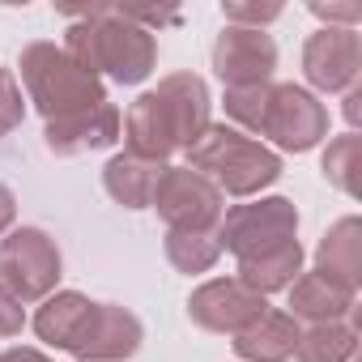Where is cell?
Masks as SVG:
<instances>
[{
    "instance_id": "cell-1",
    "label": "cell",
    "mask_w": 362,
    "mask_h": 362,
    "mask_svg": "<svg viewBox=\"0 0 362 362\" xmlns=\"http://www.w3.org/2000/svg\"><path fill=\"white\" fill-rule=\"evenodd\" d=\"M73 26L64 35V52L86 73H107L119 86H141L158 64L153 30H141L119 13V5H94V9H69Z\"/></svg>"
},
{
    "instance_id": "cell-2",
    "label": "cell",
    "mask_w": 362,
    "mask_h": 362,
    "mask_svg": "<svg viewBox=\"0 0 362 362\" xmlns=\"http://www.w3.org/2000/svg\"><path fill=\"white\" fill-rule=\"evenodd\" d=\"M188 170L205 175L222 197H256L281 179V153L230 124H209L188 149Z\"/></svg>"
},
{
    "instance_id": "cell-3",
    "label": "cell",
    "mask_w": 362,
    "mask_h": 362,
    "mask_svg": "<svg viewBox=\"0 0 362 362\" xmlns=\"http://www.w3.org/2000/svg\"><path fill=\"white\" fill-rule=\"evenodd\" d=\"M18 69H22L26 98L35 103V111L43 119H64V115H77V111H90V107L107 103L103 77L86 73L56 43H26Z\"/></svg>"
},
{
    "instance_id": "cell-4",
    "label": "cell",
    "mask_w": 362,
    "mask_h": 362,
    "mask_svg": "<svg viewBox=\"0 0 362 362\" xmlns=\"http://www.w3.org/2000/svg\"><path fill=\"white\" fill-rule=\"evenodd\" d=\"M252 132L269 136L286 153H307V149H315L328 136V111H324V103L311 90H303L294 81H281V86L269 81Z\"/></svg>"
},
{
    "instance_id": "cell-5",
    "label": "cell",
    "mask_w": 362,
    "mask_h": 362,
    "mask_svg": "<svg viewBox=\"0 0 362 362\" xmlns=\"http://www.w3.org/2000/svg\"><path fill=\"white\" fill-rule=\"evenodd\" d=\"M149 209H158L166 230H179V235H218V222L226 214L222 192L188 166H162Z\"/></svg>"
},
{
    "instance_id": "cell-6",
    "label": "cell",
    "mask_w": 362,
    "mask_h": 362,
    "mask_svg": "<svg viewBox=\"0 0 362 362\" xmlns=\"http://www.w3.org/2000/svg\"><path fill=\"white\" fill-rule=\"evenodd\" d=\"M60 281V247L39 226H18L0 239V286L18 303H43Z\"/></svg>"
},
{
    "instance_id": "cell-7",
    "label": "cell",
    "mask_w": 362,
    "mask_h": 362,
    "mask_svg": "<svg viewBox=\"0 0 362 362\" xmlns=\"http://www.w3.org/2000/svg\"><path fill=\"white\" fill-rule=\"evenodd\" d=\"M286 239H298V209L286 197H260V201L235 205L218 222V243L235 260L256 256L264 247H277Z\"/></svg>"
},
{
    "instance_id": "cell-8",
    "label": "cell",
    "mask_w": 362,
    "mask_h": 362,
    "mask_svg": "<svg viewBox=\"0 0 362 362\" xmlns=\"http://www.w3.org/2000/svg\"><path fill=\"white\" fill-rule=\"evenodd\" d=\"M277 69V43L264 30H243V26H226L214 43V73L222 77L226 90H252V86H269Z\"/></svg>"
},
{
    "instance_id": "cell-9",
    "label": "cell",
    "mask_w": 362,
    "mask_h": 362,
    "mask_svg": "<svg viewBox=\"0 0 362 362\" xmlns=\"http://www.w3.org/2000/svg\"><path fill=\"white\" fill-rule=\"evenodd\" d=\"M269 311V303L260 294H252L247 286H239L235 277H218L205 281L201 290H192L188 298V320L205 332H222V337H239L243 328H252L260 315Z\"/></svg>"
},
{
    "instance_id": "cell-10",
    "label": "cell",
    "mask_w": 362,
    "mask_h": 362,
    "mask_svg": "<svg viewBox=\"0 0 362 362\" xmlns=\"http://www.w3.org/2000/svg\"><path fill=\"white\" fill-rule=\"evenodd\" d=\"M303 73L324 94L354 90L358 73H362V39H358V30H341V26L315 30L307 39V47H303Z\"/></svg>"
},
{
    "instance_id": "cell-11",
    "label": "cell",
    "mask_w": 362,
    "mask_h": 362,
    "mask_svg": "<svg viewBox=\"0 0 362 362\" xmlns=\"http://www.w3.org/2000/svg\"><path fill=\"white\" fill-rule=\"evenodd\" d=\"M141 341H145V328L128 307L94 303V311H90V320H86V328L69 354L81 362H124L141 349Z\"/></svg>"
},
{
    "instance_id": "cell-12",
    "label": "cell",
    "mask_w": 362,
    "mask_h": 362,
    "mask_svg": "<svg viewBox=\"0 0 362 362\" xmlns=\"http://www.w3.org/2000/svg\"><path fill=\"white\" fill-rule=\"evenodd\" d=\"M119 107L115 103H98L90 111H77V115H64V119H47L43 128V145L56 153V158H77V153H90V149H107L119 141Z\"/></svg>"
},
{
    "instance_id": "cell-13",
    "label": "cell",
    "mask_w": 362,
    "mask_h": 362,
    "mask_svg": "<svg viewBox=\"0 0 362 362\" xmlns=\"http://www.w3.org/2000/svg\"><path fill=\"white\" fill-rule=\"evenodd\" d=\"M158 98H162V107H166V115H170V124H175V136H179V149H192L197 145V136L209 128V86L197 77V73H170V77H162L158 81V90H153Z\"/></svg>"
},
{
    "instance_id": "cell-14",
    "label": "cell",
    "mask_w": 362,
    "mask_h": 362,
    "mask_svg": "<svg viewBox=\"0 0 362 362\" xmlns=\"http://www.w3.org/2000/svg\"><path fill=\"white\" fill-rule=\"evenodd\" d=\"M119 132H124L128 153H136V158H145V162H158V166H162L170 153H179L175 124H170V115H166V107H162V98H158L153 90L141 94V98L128 107Z\"/></svg>"
},
{
    "instance_id": "cell-15",
    "label": "cell",
    "mask_w": 362,
    "mask_h": 362,
    "mask_svg": "<svg viewBox=\"0 0 362 362\" xmlns=\"http://www.w3.org/2000/svg\"><path fill=\"white\" fill-rule=\"evenodd\" d=\"M354 298H358V290L311 269V273H298L290 286V315L307 320V324H337V320L354 315Z\"/></svg>"
},
{
    "instance_id": "cell-16",
    "label": "cell",
    "mask_w": 362,
    "mask_h": 362,
    "mask_svg": "<svg viewBox=\"0 0 362 362\" xmlns=\"http://www.w3.org/2000/svg\"><path fill=\"white\" fill-rule=\"evenodd\" d=\"M315 269L349 290L362 286V222L349 214L341 222H332L315 247Z\"/></svg>"
},
{
    "instance_id": "cell-17",
    "label": "cell",
    "mask_w": 362,
    "mask_h": 362,
    "mask_svg": "<svg viewBox=\"0 0 362 362\" xmlns=\"http://www.w3.org/2000/svg\"><path fill=\"white\" fill-rule=\"evenodd\" d=\"M298 273H303V243H298V239H286V243H277V247H264V252H256V256H243L235 281L264 298V294H273V290H290Z\"/></svg>"
},
{
    "instance_id": "cell-18",
    "label": "cell",
    "mask_w": 362,
    "mask_h": 362,
    "mask_svg": "<svg viewBox=\"0 0 362 362\" xmlns=\"http://www.w3.org/2000/svg\"><path fill=\"white\" fill-rule=\"evenodd\" d=\"M298 320L290 311H264L252 328L235 337V354L243 362H290L298 345Z\"/></svg>"
},
{
    "instance_id": "cell-19",
    "label": "cell",
    "mask_w": 362,
    "mask_h": 362,
    "mask_svg": "<svg viewBox=\"0 0 362 362\" xmlns=\"http://www.w3.org/2000/svg\"><path fill=\"white\" fill-rule=\"evenodd\" d=\"M90 311H94V303H90L86 294H77V290H56V294H47L43 307L35 311V332H39V341H47V345H56V349L69 354V349L77 345V337H81Z\"/></svg>"
},
{
    "instance_id": "cell-20",
    "label": "cell",
    "mask_w": 362,
    "mask_h": 362,
    "mask_svg": "<svg viewBox=\"0 0 362 362\" xmlns=\"http://www.w3.org/2000/svg\"><path fill=\"white\" fill-rule=\"evenodd\" d=\"M158 175H162L158 162H145V158H136V153L124 149V153H115L103 166V188L124 209H149L153 188H158Z\"/></svg>"
},
{
    "instance_id": "cell-21",
    "label": "cell",
    "mask_w": 362,
    "mask_h": 362,
    "mask_svg": "<svg viewBox=\"0 0 362 362\" xmlns=\"http://www.w3.org/2000/svg\"><path fill=\"white\" fill-rule=\"evenodd\" d=\"M358 354V328L337 320V324H311L307 332H298L294 358L298 362H354Z\"/></svg>"
},
{
    "instance_id": "cell-22",
    "label": "cell",
    "mask_w": 362,
    "mask_h": 362,
    "mask_svg": "<svg viewBox=\"0 0 362 362\" xmlns=\"http://www.w3.org/2000/svg\"><path fill=\"white\" fill-rule=\"evenodd\" d=\"M358 162H362V136L358 132H345V136H332L328 141L320 170H324V179H328L337 192L358 197Z\"/></svg>"
},
{
    "instance_id": "cell-23",
    "label": "cell",
    "mask_w": 362,
    "mask_h": 362,
    "mask_svg": "<svg viewBox=\"0 0 362 362\" xmlns=\"http://www.w3.org/2000/svg\"><path fill=\"white\" fill-rule=\"evenodd\" d=\"M222 256V243L218 235H179V230H166V260L179 269V273H209Z\"/></svg>"
},
{
    "instance_id": "cell-24",
    "label": "cell",
    "mask_w": 362,
    "mask_h": 362,
    "mask_svg": "<svg viewBox=\"0 0 362 362\" xmlns=\"http://www.w3.org/2000/svg\"><path fill=\"white\" fill-rule=\"evenodd\" d=\"M26 119V98L13 77V69H0V141H5L18 124Z\"/></svg>"
},
{
    "instance_id": "cell-25",
    "label": "cell",
    "mask_w": 362,
    "mask_h": 362,
    "mask_svg": "<svg viewBox=\"0 0 362 362\" xmlns=\"http://www.w3.org/2000/svg\"><path fill=\"white\" fill-rule=\"evenodd\" d=\"M226 26H243V30H264L269 22L281 18V5H222Z\"/></svg>"
},
{
    "instance_id": "cell-26",
    "label": "cell",
    "mask_w": 362,
    "mask_h": 362,
    "mask_svg": "<svg viewBox=\"0 0 362 362\" xmlns=\"http://www.w3.org/2000/svg\"><path fill=\"white\" fill-rule=\"evenodd\" d=\"M311 13L328 26H341V30H354L362 22V5H320V0H311Z\"/></svg>"
},
{
    "instance_id": "cell-27",
    "label": "cell",
    "mask_w": 362,
    "mask_h": 362,
    "mask_svg": "<svg viewBox=\"0 0 362 362\" xmlns=\"http://www.w3.org/2000/svg\"><path fill=\"white\" fill-rule=\"evenodd\" d=\"M26 328V307L0 286V337H18Z\"/></svg>"
},
{
    "instance_id": "cell-28",
    "label": "cell",
    "mask_w": 362,
    "mask_h": 362,
    "mask_svg": "<svg viewBox=\"0 0 362 362\" xmlns=\"http://www.w3.org/2000/svg\"><path fill=\"white\" fill-rule=\"evenodd\" d=\"M13 222H18V201H13V192L5 184H0V235H9Z\"/></svg>"
},
{
    "instance_id": "cell-29",
    "label": "cell",
    "mask_w": 362,
    "mask_h": 362,
    "mask_svg": "<svg viewBox=\"0 0 362 362\" xmlns=\"http://www.w3.org/2000/svg\"><path fill=\"white\" fill-rule=\"evenodd\" d=\"M0 362H52L43 349H30V345H13V349H5L0 354Z\"/></svg>"
},
{
    "instance_id": "cell-30",
    "label": "cell",
    "mask_w": 362,
    "mask_h": 362,
    "mask_svg": "<svg viewBox=\"0 0 362 362\" xmlns=\"http://www.w3.org/2000/svg\"><path fill=\"white\" fill-rule=\"evenodd\" d=\"M345 119L358 128V119H362V86H354V90H345Z\"/></svg>"
}]
</instances>
